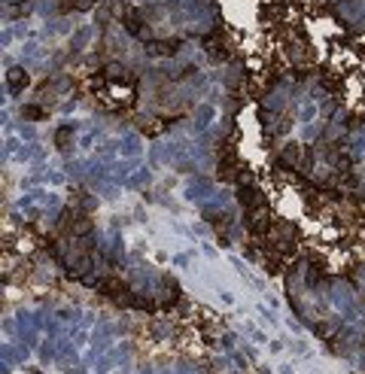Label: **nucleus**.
Instances as JSON below:
<instances>
[{
  "label": "nucleus",
  "instance_id": "obj_4",
  "mask_svg": "<svg viewBox=\"0 0 365 374\" xmlns=\"http://www.w3.org/2000/svg\"><path fill=\"white\" fill-rule=\"evenodd\" d=\"M299 143H289L283 152H280V162H283V168H295V165H301V158H299Z\"/></svg>",
  "mask_w": 365,
  "mask_h": 374
},
{
  "label": "nucleus",
  "instance_id": "obj_1",
  "mask_svg": "<svg viewBox=\"0 0 365 374\" xmlns=\"http://www.w3.org/2000/svg\"><path fill=\"white\" fill-rule=\"evenodd\" d=\"M250 231L256 238H265L268 235V228H271V213L265 207H259V210H250V219H247Z\"/></svg>",
  "mask_w": 365,
  "mask_h": 374
},
{
  "label": "nucleus",
  "instance_id": "obj_8",
  "mask_svg": "<svg viewBox=\"0 0 365 374\" xmlns=\"http://www.w3.org/2000/svg\"><path fill=\"white\" fill-rule=\"evenodd\" d=\"M317 332H320V338H332V329L329 326H317Z\"/></svg>",
  "mask_w": 365,
  "mask_h": 374
},
{
  "label": "nucleus",
  "instance_id": "obj_3",
  "mask_svg": "<svg viewBox=\"0 0 365 374\" xmlns=\"http://www.w3.org/2000/svg\"><path fill=\"white\" fill-rule=\"evenodd\" d=\"M180 49V40H165V43H149L146 52L149 55H173Z\"/></svg>",
  "mask_w": 365,
  "mask_h": 374
},
{
  "label": "nucleus",
  "instance_id": "obj_2",
  "mask_svg": "<svg viewBox=\"0 0 365 374\" xmlns=\"http://www.w3.org/2000/svg\"><path fill=\"white\" fill-rule=\"evenodd\" d=\"M6 82L12 88V95H19V92H25V88H28V73H25L22 67H12L9 73H6Z\"/></svg>",
  "mask_w": 365,
  "mask_h": 374
},
{
  "label": "nucleus",
  "instance_id": "obj_5",
  "mask_svg": "<svg viewBox=\"0 0 365 374\" xmlns=\"http://www.w3.org/2000/svg\"><path fill=\"white\" fill-rule=\"evenodd\" d=\"M22 119H28V122H43L46 119V110H43V106H37V103H28V106H22Z\"/></svg>",
  "mask_w": 365,
  "mask_h": 374
},
{
  "label": "nucleus",
  "instance_id": "obj_6",
  "mask_svg": "<svg viewBox=\"0 0 365 374\" xmlns=\"http://www.w3.org/2000/svg\"><path fill=\"white\" fill-rule=\"evenodd\" d=\"M122 22H125L128 34H140V31H143V22H140V12H137V9H134V12H128Z\"/></svg>",
  "mask_w": 365,
  "mask_h": 374
},
{
  "label": "nucleus",
  "instance_id": "obj_7",
  "mask_svg": "<svg viewBox=\"0 0 365 374\" xmlns=\"http://www.w3.org/2000/svg\"><path fill=\"white\" fill-rule=\"evenodd\" d=\"M70 128H58V134H55V146L58 149H70Z\"/></svg>",
  "mask_w": 365,
  "mask_h": 374
}]
</instances>
